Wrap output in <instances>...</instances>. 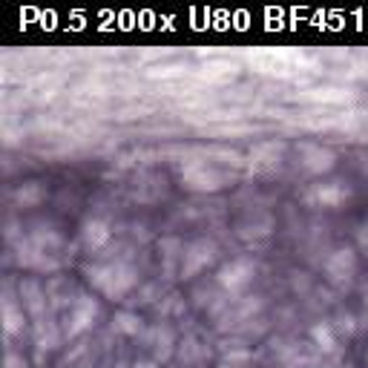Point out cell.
I'll use <instances>...</instances> for the list:
<instances>
[{
    "instance_id": "3957f363",
    "label": "cell",
    "mask_w": 368,
    "mask_h": 368,
    "mask_svg": "<svg viewBox=\"0 0 368 368\" xmlns=\"http://www.w3.org/2000/svg\"><path fill=\"white\" fill-rule=\"evenodd\" d=\"M213 259V245L210 242H193L187 248V253L182 256V274L190 277V274H196V270H202L207 262Z\"/></svg>"
},
{
    "instance_id": "9c48e42d",
    "label": "cell",
    "mask_w": 368,
    "mask_h": 368,
    "mask_svg": "<svg viewBox=\"0 0 368 368\" xmlns=\"http://www.w3.org/2000/svg\"><path fill=\"white\" fill-rule=\"evenodd\" d=\"M314 337H316L319 348H325V351H331V348H334V337H331L328 325H316V328H314Z\"/></svg>"
},
{
    "instance_id": "52a82bcc",
    "label": "cell",
    "mask_w": 368,
    "mask_h": 368,
    "mask_svg": "<svg viewBox=\"0 0 368 368\" xmlns=\"http://www.w3.org/2000/svg\"><path fill=\"white\" fill-rule=\"evenodd\" d=\"M107 239H109V230H107V225H101V221H87L84 225V242L89 248H101Z\"/></svg>"
},
{
    "instance_id": "7a4b0ae2",
    "label": "cell",
    "mask_w": 368,
    "mask_h": 368,
    "mask_svg": "<svg viewBox=\"0 0 368 368\" xmlns=\"http://www.w3.org/2000/svg\"><path fill=\"white\" fill-rule=\"evenodd\" d=\"M354 268H357V256L354 250H337V253H331V259L325 262V274L334 285H348L351 277H354Z\"/></svg>"
},
{
    "instance_id": "6da1fadb",
    "label": "cell",
    "mask_w": 368,
    "mask_h": 368,
    "mask_svg": "<svg viewBox=\"0 0 368 368\" xmlns=\"http://www.w3.org/2000/svg\"><path fill=\"white\" fill-rule=\"evenodd\" d=\"M89 279L101 288L107 296H121L136 285V270L124 262H109L104 268H89Z\"/></svg>"
},
{
    "instance_id": "ba28073f",
    "label": "cell",
    "mask_w": 368,
    "mask_h": 368,
    "mask_svg": "<svg viewBox=\"0 0 368 368\" xmlns=\"http://www.w3.org/2000/svg\"><path fill=\"white\" fill-rule=\"evenodd\" d=\"M113 328H116L118 334H130V337H136V334L141 331V319L133 316V314H118V316L113 319Z\"/></svg>"
},
{
    "instance_id": "8992f818",
    "label": "cell",
    "mask_w": 368,
    "mask_h": 368,
    "mask_svg": "<svg viewBox=\"0 0 368 368\" xmlns=\"http://www.w3.org/2000/svg\"><path fill=\"white\" fill-rule=\"evenodd\" d=\"M302 164H305V170H311V173H323L334 164V155L328 150H319V147H305V162Z\"/></svg>"
},
{
    "instance_id": "277c9868",
    "label": "cell",
    "mask_w": 368,
    "mask_h": 368,
    "mask_svg": "<svg viewBox=\"0 0 368 368\" xmlns=\"http://www.w3.org/2000/svg\"><path fill=\"white\" fill-rule=\"evenodd\" d=\"M250 277H253V262H248V259H233L230 265L221 268L219 282L225 285V288H230V291H236V288L248 285Z\"/></svg>"
},
{
    "instance_id": "5b68a950",
    "label": "cell",
    "mask_w": 368,
    "mask_h": 368,
    "mask_svg": "<svg viewBox=\"0 0 368 368\" xmlns=\"http://www.w3.org/2000/svg\"><path fill=\"white\" fill-rule=\"evenodd\" d=\"M95 311H98V308H95V302L87 299V296L75 302V305L69 308V316H67V334H69V337H72V334H78V331H84L92 323Z\"/></svg>"
}]
</instances>
